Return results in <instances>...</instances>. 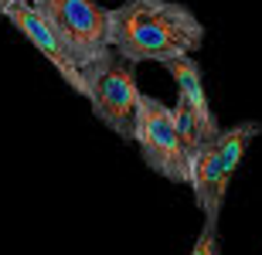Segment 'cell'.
<instances>
[{
    "instance_id": "6da1fadb",
    "label": "cell",
    "mask_w": 262,
    "mask_h": 255,
    "mask_svg": "<svg viewBox=\"0 0 262 255\" xmlns=\"http://www.w3.org/2000/svg\"><path fill=\"white\" fill-rule=\"evenodd\" d=\"M106 41L109 51L129 65H164L201 48L204 24L177 0H123L119 7H106Z\"/></svg>"
},
{
    "instance_id": "7a4b0ae2",
    "label": "cell",
    "mask_w": 262,
    "mask_h": 255,
    "mask_svg": "<svg viewBox=\"0 0 262 255\" xmlns=\"http://www.w3.org/2000/svg\"><path fill=\"white\" fill-rule=\"evenodd\" d=\"M28 7L58 34L85 75L113 55L106 41V7L99 0H28Z\"/></svg>"
},
{
    "instance_id": "3957f363",
    "label": "cell",
    "mask_w": 262,
    "mask_h": 255,
    "mask_svg": "<svg viewBox=\"0 0 262 255\" xmlns=\"http://www.w3.org/2000/svg\"><path fill=\"white\" fill-rule=\"evenodd\" d=\"M133 143L140 147V157L157 177L170 184H187V157L181 150V140L170 123V106L160 99L140 92L133 116Z\"/></svg>"
},
{
    "instance_id": "277c9868",
    "label": "cell",
    "mask_w": 262,
    "mask_h": 255,
    "mask_svg": "<svg viewBox=\"0 0 262 255\" xmlns=\"http://www.w3.org/2000/svg\"><path fill=\"white\" fill-rule=\"evenodd\" d=\"M136 65L109 55L102 65L85 75V99L92 116L106 129H113L123 143H133V116H136Z\"/></svg>"
},
{
    "instance_id": "5b68a950",
    "label": "cell",
    "mask_w": 262,
    "mask_h": 255,
    "mask_svg": "<svg viewBox=\"0 0 262 255\" xmlns=\"http://www.w3.org/2000/svg\"><path fill=\"white\" fill-rule=\"evenodd\" d=\"M4 17L17 28V34H24L28 44H34V51L61 75V82H68V88H75L78 96L85 99V72H82V65L68 55V48L58 41V34L38 17V10L28 7V4H17V7H10Z\"/></svg>"
},
{
    "instance_id": "8992f818",
    "label": "cell",
    "mask_w": 262,
    "mask_h": 255,
    "mask_svg": "<svg viewBox=\"0 0 262 255\" xmlns=\"http://www.w3.org/2000/svg\"><path fill=\"white\" fill-rule=\"evenodd\" d=\"M167 68H170V79L177 85V96L187 99V106L198 112L208 129H222L218 126V119H214L211 106H208V96H204V75H201V65L194 61V55H181V58H170L164 61Z\"/></svg>"
},
{
    "instance_id": "52a82bcc",
    "label": "cell",
    "mask_w": 262,
    "mask_h": 255,
    "mask_svg": "<svg viewBox=\"0 0 262 255\" xmlns=\"http://www.w3.org/2000/svg\"><path fill=\"white\" fill-rule=\"evenodd\" d=\"M170 123H174V133H177V140H181V150H184L187 164H191L204 147H211L214 140H218V133H222V129L204 126L201 119H198V112L187 106L184 96H177V102L170 106Z\"/></svg>"
},
{
    "instance_id": "ba28073f",
    "label": "cell",
    "mask_w": 262,
    "mask_h": 255,
    "mask_svg": "<svg viewBox=\"0 0 262 255\" xmlns=\"http://www.w3.org/2000/svg\"><path fill=\"white\" fill-rule=\"evenodd\" d=\"M259 133H262V123H255V119L252 123H235V126H228V129L218 133L214 147H218V160H222V170H225L228 180L235 177V170H238V164H242L245 147H249Z\"/></svg>"
},
{
    "instance_id": "9c48e42d",
    "label": "cell",
    "mask_w": 262,
    "mask_h": 255,
    "mask_svg": "<svg viewBox=\"0 0 262 255\" xmlns=\"http://www.w3.org/2000/svg\"><path fill=\"white\" fill-rule=\"evenodd\" d=\"M218 252H222V248H218V221H204L191 255H218Z\"/></svg>"
},
{
    "instance_id": "30bf717a",
    "label": "cell",
    "mask_w": 262,
    "mask_h": 255,
    "mask_svg": "<svg viewBox=\"0 0 262 255\" xmlns=\"http://www.w3.org/2000/svg\"><path fill=\"white\" fill-rule=\"evenodd\" d=\"M17 4H28V0H0V17H4L10 7H17Z\"/></svg>"
}]
</instances>
